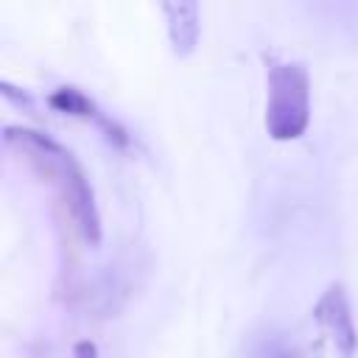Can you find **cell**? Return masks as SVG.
Masks as SVG:
<instances>
[{"label": "cell", "instance_id": "6", "mask_svg": "<svg viewBox=\"0 0 358 358\" xmlns=\"http://www.w3.org/2000/svg\"><path fill=\"white\" fill-rule=\"evenodd\" d=\"M73 358H98V347L90 338H81L73 344Z\"/></svg>", "mask_w": 358, "mask_h": 358}, {"label": "cell", "instance_id": "4", "mask_svg": "<svg viewBox=\"0 0 358 358\" xmlns=\"http://www.w3.org/2000/svg\"><path fill=\"white\" fill-rule=\"evenodd\" d=\"M48 103H50L56 112L92 120V123L101 129V134H103L112 145H117V148H126V145H129V131H126L112 115H106L84 90H78V87H73V84L56 87V90L48 95Z\"/></svg>", "mask_w": 358, "mask_h": 358}, {"label": "cell", "instance_id": "2", "mask_svg": "<svg viewBox=\"0 0 358 358\" xmlns=\"http://www.w3.org/2000/svg\"><path fill=\"white\" fill-rule=\"evenodd\" d=\"M266 131L288 143L305 134L310 123V76L296 59L266 56Z\"/></svg>", "mask_w": 358, "mask_h": 358}, {"label": "cell", "instance_id": "3", "mask_svg": "<svg viewBox=\"0 0 358 358\" xmlns=\"http://www.w3.org/2000/svg\"><path fill=\"white\" fill-rule=\"evenodd\" d=\"M313 322L319 324V330L327 336V341L333 344V350L341 358H352L358 350V327L352 322V310H350V299L341 282H333L322 291V296L313 305Z\"/></svg>", "mask_w": 358, "mask_h": 358}, {"label": "cell", "instance_id": "5", "mask_svg": "<svg viewBox=\"0 0 358 358\" xmlns=\"http://www.w3.org/2000/svg\"><path fill=\"white\" fill-rule=\"evenodd\" d=\"M165 25H168V39L171 50L176 56H190L199 45L201 34V8L193 0H165L162 3Z\"/></svg>", "mask_w": 358, "mask_h": 358}, {"label": "cell", "instance_id": "1", "mask_svg": "<svg viewBox=\"0 0 358 358\" xmlns=\"http://www.w3.org/2000/svg\"><path fill=\"white\" fill-rule=\"evenodd\" d=\"M3 140L22 154V159L31 165V171L36 176H42L45 182H50L56 187V193L62 196L64 207L70 210L81 238L87 243H98L101 241V213L95 204V190H92L90 176L84 173L81 162L73 157V151H67L50 134L25 129V126H6Z\"/></svg>", "mask_w": 358, "mask_h": 358}, {"label": "cell", "instance_id": "7", "mask_svg": "<svg viewBox=\"0 0 358 358\" xmlns=\"http://www.w3.org/2000/svg\"><path fill=\"white\" fill-rule=\"evenodd\" d=\"M277 358H294V355H288V352H285V355H277Z\"/></svg>", "mask_w": 358, "mask_h": 358}]
</instances>
